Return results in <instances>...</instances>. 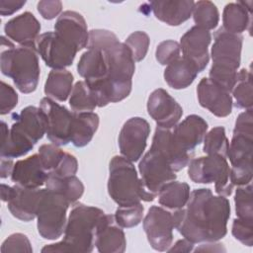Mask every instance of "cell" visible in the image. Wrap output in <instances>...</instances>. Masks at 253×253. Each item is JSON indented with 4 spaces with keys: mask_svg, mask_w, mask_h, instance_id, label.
Here are the masks:
<instances>
[{
    "mask_svg": "<svg viewBox=\"0 0 253 253\" xmlns=\"http://www.w3.org/2000/svg\"><path fill=\"white\" fill-rule=\"evenodd\" d=\"M230 205L223 196L210 189L194 190L186 206L173 212L175 228L193 243L215 242L227 232Z\"/></svg>",
    "mask_w": 253,
    "mask_h": 253,
    "instance_id": "6da1fadb",
    "label": "cell"
},
{
    "mask_svg": "<svg viewBox=\"0 0 253 253\" xmlns=\"http://www.w3.org/2000/svg\"><path fill=\"white\" fill-rule=\"evenodd\" d=\"M10 129L1 123V157L13 159L26 155L45 133V119L40 108L28 106L13 114Z\"/></svg>",
    "mask_w": 253,
    "mask_h": 253,
    "instance_id": "7a4b0ae2",
    "label": "cell"
},
{
    "mask_svg": "<svg viewBox=\"0 0 253 253\" xmlns=\"http://www.w3.org/2000/svg\"><path fill=\"white\" fill-rule=\"evenodd\" d=\"M105 214L98 208L75 204L69 213L63 239L44 246L42 252H91L96 230Z\"/></svg>",
    "mask_w": 253,
    "mask_h": 253,
    "instance_id": "3957f363",
    "label": "cell"
},
{
    "mask_svg": "<svg viewBox=\"0 0 253 253\" xmlns=\"http://www.w3.org/2000/svg\"><path fill=\"white\" fill-rule=\"evenodd\" d=\"M243 38L220 28L214 35L211 46L212 65L210 80L227 92H231L238 75Z\"/></svg>",
    "mask_w": 253,
    "mask_h": 253,
    "instance_id": "277c9868",
    "label": "cell"
},
{
    "mask_svg": "<svg viewBox=\"0 0 253 253\" xmlns=\"http://www.w3.org/2000/svg\"><path fill=\"white\" fill-rule=\"evenodd\" d=\"M2 44H7L0 57L2 73L10 77L16 87L25 94L34 92L40 79V64L36 46H17L2 37Z\"/></svg>",
    "mask_w": 253,
    "mask_h": 253,
    "instance_id": "5b68a950",
    "label": "cell"
},
{
    "mask_svg": "<svg viewBox=\"0 0 253 253\" xmlns=\"http://www.w3.org/2000/svg\"><path fill=\"white\" fill-rule=\"evenodd\" d=\"M253 150L252 109L241 113L235 122L227 156L231 163L230 181L235 186L251 183Z\"/></svg>",
    "mask_w": 253,
    "mask_h": 253,
    "instance_id": "8992f818",
    "label": "cell"
},
{
    "mask_svg": "<svg viewBox=\"0 0 253 253\" xmlns=\"http://www.w3.org/2000/svg\"><path fill=\"white\" fill-rule=\"evenodd\" d=\"M108 193L119 207L151 202L154 197L143 187L131 161L124 156H114L110 162Z\"/></svg>",
    "mask_w": 253,
    "mask_h": 253,
    "instance_id": "52a82bcc",
    "label": "cell"
},
{
    "mask_svg": "<svg viewBox=\"0 0 253 253\" xmlns=\"http://www.w3.org/2000/svg\"><path fill=\"white\" fill-rule=\"evenodd\" d=\"M69 202L61 195L48 189H42L37 209L38 231L44 239L59 238L66 226V211Z\"/></svg>",
    "mask_w": 253,
    "mask_h": 253,
    "instance_id": "ba28073f",
    "label": "cell"
},
{
    "mask_svg": "<svg viewBox=\"0 0 253 253\" xmlns=\"http://www.w3.org/2000/svg\"><path fill=\"white\" fill-rule=\"evenodd\" d=\"M188 174L195 183L214 182L215 192L219 196L227 197L232 194L234 185L230 181V167L223 156L211 154L192 159L189 162Z\"/></svg>",
    "mask_w": 253,
    "mask_h": 253,
    "instance_id": "9c48e42d",
    "label": "cell"
},
{
    "mask_svg": "<svg viewBox=\"0 0 253 253\" xmlns=\"http://www.w3.org/2000/svg\"><path fill=\"white\" fill-rule=\"evenodd\" d=\"M40 109L45 119V133L52 144L60 146L70 142L73 113L48 97L42 99Z\"/></svg>",
    "mask_w": 253,
    "mask_h": 253,
    "instance_id": "30bf717a",
    "label": "cell"
},
{
    "mask_svg": "<svg viewBox=\"0 0 253 253\" xmlns=\"http://www.w3.org/2000/svg\"><path fill=\"white\" fill-rule=\"evenodd\" d=\"M138 168L144 189L154 198L166 184L176 180L175 171L167 159L152 148L142 157Z\"/></svg>",
    "mask_w": 253,
    "mask_h": 253,
    "instance_id": "8fae6325",
    "label": "cell"
},
{
    "mask_svg": "<svg viewBox=\"0 0 253 253\" xmlns=\"http://www.w3.org/2000/svg\"><path fill=\"white\" fill-rule=\"evenodd\" d=\"M36 48L45 64L52 69H64L70 66L78 51L55 32L40 35Z\"/></svg>",
    "mask_w": 253,
    "mask_h": 253,
    "instance_id": "7c38bea8",
    "label": "cell"
},
{
    "mask_svg": "<svg viewBox=\"0 0 253 253\" xmlns=\"http://www.w3.org/2000/svg\"><path fill=\"white\" fill-rule=\"evenodd\" d=\"M174 228L173 212L161 207H151L143 219V229L147 240L157 251H167L170 248Z\"/></svg>",
    "mask_w": 253,
    "mask_h": 253,
    "instance_id": "4fadbf2b",
    "label": "cell"
},
{
    "mask_svg": "<svg viewBox=\"0 0 253 253\" xmlns=\"http://www.w3.org/2000/svg\"><path fill=\"white\" fill-rule=\"evenodd\" d=\"M150 126L146 120L134 117L127 120L119 134L121 154L131 162L137 161L146 147Z\"/></svg>",
    "mask_w": 253,
    "mask_h": 253,
    "instance_id": "5bb4252c",
    "label": "cell"
},
{
    "mask_svg": "<svg viewBox=\"0 0 253 253\" xmlns=\"http://www.w3.org/2000/svg\"><path fill=\"white\" fill-rule=\"evenodd\" d=\"M207 130L208 124L202 117L190 115L171 128V142L178 151L194 156V149L203 141Z\"/></svg>",
    "mask_w": 253,
    "mask_h": 253,
    "instance_id": "9a60e30c",
    "label": "cell"
},
{
    "mask_svg": "<svg viewBox=\"0 0 253 253\" xmlns=\"http://www.w3.org/2000/svg\"><path fill=\"white\" fill-rule=\"evenodd\" d=\"M149 116L156 122L157 126L172 128L182 117L183 109L177 101L164 89L154 90L147 101Z\"/></svg>",
    "mask_w": 253,
    "mask_h": 253,
    "instance_id": "2e32d148",
    "label": "cell"
},
{
    "mask_svg": "<svg viewBox=\"0 0 253 253\" xmlns=\"http://www.w3.org/2000/svg\"><path fill=\"white\" fill-rule=\"evenodd\" d=\"M211 36L210 31L194 26L181 38L180 48L183 57L191 61L199 72L203 71L209 63V44Z\"/></svg>",
    "mask_w": 253,
    "mask_h": 253,
    "instance_id": "e0dca14e",
    "label": "cell"
},
{
    "mask_svg": "<svg viewBox=\"0 0 253 253\" xmlns=\"http://www.w3.org/2000/svg\"><path fill=\"white\" fill-rule=\"evenodd\" d=\"M77 71L90 87L107 80L110 71V61L106 49L88 47L78 61Z\"/></svg>",
    "mask_w": 253,
    "mask_h": 253,
    "instance_id": "ac0fdd59",
    "label": "cell"
},
{
    "mask_svg": "<svg viewBox=\"0 0 253 253\" xmlns=\"http://www.w3.org/2000/svg\"><path fill=\"white\" fill-rule=\"evenodd\" d=\"M199 103L216 117L223 118L231 113L232 98L230 93L213 83L209 78H203L197 88Z\"/></svg>",
    "mask_w": 253,
    "mask_h": 253,
    "instance_id": "d6986e66",
    "label": "cell"
},
{
    "mask_svg": "<svg viewBox=\"0 0 253 253\" xmlns=\"http://www.w3.org/2000/svg\"><path fill=\"white\" fill-rule=\"evenodd\" d=\"M54 32L72 44L78 51L88 45L89 32L83 16L74 11L60 14L54 25Z\"/></svg>",
    "mask_w": 253,
    "mask_h": 253,
    "instance_id": "ffe728a7",
    "label": "cell"
},
{
    "mask_svg": "<svg viewBox=\"0 0 253 253\" xmlns=\"http://www.w3.org/2000/svg\"><path fill=\"white\" fill-rule=\"evenodd\" d=\"M11 179L15 185L26 189H39L44 185L47 173L41 162L39 154L18 160L14 164Z\"/></svg>",
    "mask_w": 253,
    "mask_h": 253,
    "instance_id": "44dd1931",
    "label": "cell"
},
{
    "mask_svg": "<svg viewBox=\"0 0 253 253\" xmlns=\"http://www.w3.org/2000/svg\"><path fill=\"white\" fill-rule=\"evenodd\" d=\"M94 244L101 253H122L126 250L125 233L114 215H104L96 230Z\"/></svg>",
    "mask_w": 253,
    "mask_h": 253,
    "instance_id": "7402d4cb",
    "label": "cell"
},
{
    "mask_svg": "<svg viewBox=\"0 0 253 253\" xmlns=\"http://www.w3.org/2000/svg\"><path fill=\"white\" fill-rule=\"evenodd\" d=\"M40 31L41 24L30 12L11 19L4 27L6 36L23 46H36Z\"/></svg>",
    "mask_w": 253,
    "mask_h": 253,
    "instance_id": "603a6c76",
    "label": "cell"
},
{
    "mask_svg": "<svg viewBox=\"0 0 253 253\" xmlns=\"http://www.w3.org/2000/svg\"><path fill=\"white\" fill-rule=\"evenodd\" d=\"M42 189H26L13 186L12 194L8 200V209L13 216L20 220L30 221L37 215L38 205Z\"/></svg>",
    "mask_w": 253,
    "mask_h": 253,
    "instance_id": "cb8c5ba5",
    "label": "cell"
},
{
    "mask_svg": "<svg viewBox=\"0 0 253 253\" xmlns=\"http://www.w3.org/2000/svg\"><path fill=\"white\" fill-rule=\"evenodd\" d=\"M155 17L169 26H179L192 15L194 1H152L149 3Z\"/></svg>",
    "mask_w": 253,
    "mask_h": 253,
    "instance_id": "d4e9b609",
    "label": "cell"
},
{
    "mask_svg": "<svg viewBox=\"0 0 253 253\" xmlns=\"http://www.w3.org/2000/svg\"><path fill=\"white\" fill-rule=\"evenodd\" d=\"M170 133L171 128L157 126L150 148L158 151L161 155H163L169 162L172 169L177 172L186 167L193 159V156L182 154L176 150L171 142Z\"/></svg>",
    "mask_w": 253,
    "mask_h": 253,
    "instance_id": "484cf974",
    "label": "cell"
},
{
    "mask_svg": "<svg viewBox=\"0 0 253 253\" xmlns=\"http://www.w3.org/2000/svg\"><path fill=\"white\" fill-rule=\"evenodd\" d=\"M252 4V1H239L227 4L223 10L222 29L237 35L247 30L248 26L251 25Z\"/></svg>",
    "mask_w": 253,
    "mask_h": 253,
    "instance_id": "4316f807",
    "label": "cell"
},
{
    "mask_svg": "<svg viewBox=\"0 0 253 253\" xmlns=\"http://www.w3.org/2000/svg\"><path fill=\"white\" fill-rule=\"evenodd\" d=\"M199 71L197 67L185 57H179L164 70V79L166 83L174 89H184L190 86L196 79Z\"/></svg>",
    "mask_w": 253,
    "mask_h": 253,
    "instance_id": "83f0119b",
    "label": "cell"
},
{
    "mask_svg": "<svg viewBox=\"0 0 253 253\" xmlns=\"http://www.w3.org/2000/svg\"><path fill=\"white\" fill-rule=\"evenodd\" d=\"M99 126V117L93 112L73 113L70 141L76 147L87 145Z\"/></svg>",
    "mask_w": 253,
    "mask_h": 253,
    "instance_id": "f1b7e54d",
    "label": "cell"
},
{
    "mask_svg": "<svg viewBox=\"0 0 253 253\" xmlns=\"http://www.w3.org/2000/svg\"><path fill=\"white\" fill-rule=\"evenodd\" d=\"M73 75L66 69H52L44 84L45 95L60 102H64L73 89Z\"/></svg>",
    "mask_w": 253,
    "mask_h": 253,
    "instance_id": "f546056e",
    "label": "cell"
},
{
    "mask_svg": "<svg viewBox=\"0 0 253 253\" xmlns=\"http://www.w3.org/2000/svg\"><path fill=\"white\" fill-rule=\"evenodd\" d=\"M44 185L46 189L63 196L70 205L75 204L84 193V186L75 175L68 177L47 176Z\"/></svg>",
    "mask_w": 253,
    "mask_h": 253,
    "instance_id": "4dcf8cb0",
    "label": "cell"
},
{
    "mask_svg": "<svg viewBox=\"0 0 253 253\" xmlns=\"http://www.w3.org/2000/svg\"><path fill=\"white\" fill-rule=\"evenodd\" d=\"M190 186L185 182L172 181L158 193L159 204L171 210H179L186 206L190 197Z\"/></svg>",
    "mask_w": 253,
    "mask_h": 253,
    "instance_id": "1f68e13d",
    "label": "cell"
},
{
    "mask_svg": "<svg viewBox=\"0 0 253 253\" xmlns=\"http://www.w3.org/2000/svg\"><path fill=\"white\" fill-rule=\"evenodd\" d=\"M69 105L73 113L92 112L97 107L95 95L85 81H78L70 94Z\"/></svg>",
    "mask_w": 253,
    "mask_h": 253,
    "instance_id": "d6a6232c",
    "label": "cell"
},
{
    "mask_svg": "<svg viewBox=\"0 0 253 253\" xmlns=\"http://www.w3.org/2000/svg\"><path fill=\"white\" fill-rule=\"evenodd\" d=\"M232 94L236 102V107L249 110L253 105L252 75L248 69H241L238 72L236 83L232 89Z\"/></svg>",
    "mask_w": 253,
    "mask_h": 253,
    "instance_id": "836d02e7",
    "label": "cell"
},
{
    "mask_svg": "<svg viewBox=\"0 0 253 253\" xmlns=\"http://www.w3.org/2000/svg\"><path fill=\"white\" fill-rule=\"evenodd\" d=\"M192 14L196 26L207 31L214 29L219 21L218 10L211 1L195 2Z\"/></svg>",
    "mask_w": 253,
    "mask_h": 253,
    "instance_id": "e575fe53",
    "label": "cell"
},
{
    "mask_svg": "<svg viewBox=\"0 0 253 253\" xmlns=\"http://www.w3.org/2000/svg\"><path fill=\"white\" fill-rule=\"evenodd\" d=\"M229 142L222 126L211 128L204 137V152L207 155L216 154L223 157L227 156Z\"/></svg>",
    "mask_w": 253,
    "mask_h": 253,
    "instance_id": "d590c367",
    "label": "cell"
},
{
    "mask_svg": "<svg viewBox=\"0 0 253 253\" xmlns=\"http://www.w3.org/2000/svg\"><path fill=\"white\" fill-rule=\"evenodd\" d=\"M235 211L237 218L253 222V203L251 183L238 186L235 192Z\"/></svg>",
    "mask_w": 253,
    "mask_h": 253,
    "instance_id": "8d00e7d4",
    "label": "cell"
},
{
    "mask_svg": "<svg viewBox=\"0 0 253 253\" xmlns=\"http://www.w3.org/2000/svg\"><path fill=\"white\" fill-rule=\"evenodd\" d=\"M144 208L141 204L128 207H119L115 212V220L121 226L125 228H130L136 226L143 217Z\"/></svg>",
    "mask_w": 253,
    "mask_h": 253,
    "instance_id": "74e56055",
    "label": "cell"
},
{
    "mask_svg": "<svg viewBox=\"0 0 253 253\" xmlns=\"http://www.w3.org/2000/svg\"><path fill=\"white\" fill-rule=\"evenodd\" d=\"M65 153L55 144H42L39 148V156L47 176L57 169Z\"/></svg>",
    "mask_w": 253,
    "mask_h": 253,
    "instance_id": "f35d334b",
    "label": "cell"
},
{
    "mask_svg": "<svg viewBox=\"0 0 253 253\" xmlns=\"http://www.w3.org/2000/svg\"><path fill=\"white\" fill-rule=\"evenodd\" d=\"M149 42L150 41L148 35L144 32L137 31L130 34L124 43L128 47L134 61L136 62L142 60L145 57L148 50Z\"/></svg>",
    "mask_w": 253,
    "mask_h": 253,
    "instance_id": "ab89813d",
    "label": "cell"
},
{
    "mask_svg": "<svg viewBox=\"0 0 253 253\" xmlns=\"http://www.w3.org/2000/svg\"><path fill=\"white\" fill-rule=\"evenodd\" d=\"M180 44L175 41H164L157 45L155 56L161 65H168L180 57Z\"/></svg>",
    "mask_w": 253,
    "mask_h": 253,
    "instance_id": "60d3db41",
    "label": "cell"
},
{
    "mask_svg": "<svg viewBox=\"0 0 253 253\" xmlns=\"http://www.w3.org/2000/svg\"><path fill=\"white\" fill-rule=\"evenodd\" d=\"M2 253L8 252H33V248L29 238L23 233L11 234L5 239L1 246Z\"/></svg>",
    "mask_w": 253,
    "mask_h": 253,
    "instance_id": "b9f144b4",
    "label": "cell"
},
{
    "mask_svg": "<svg viewBox=\"0 0 253 253\" xmlns=\"http://www.w3.org/2000/svg\"><path fill=\"white\" fill-rule=\"evenodd\" d=\"M232 235L246 246L253 244V222L235 218L232 224Z\"/></svg>",
    "mask_w": 253,
    "mask_h": 253,
    "instance_id": "7bdbcfd3",
    "label": "cell"
},
{
    "mask_svg": "<svg viewBox=\"0 0 253 253\" xmlns=\"http://www.w3.org/2000/svg\"><path fill=\"white\" fill-rule=\"evenodd\" d=\"M0 114L6 115L11 112L18 103V95L16 91L4 81L1 82V90H0Z\"/></svg>",
    "mask_w": 253,
    "mask_h": 253,
    "instance_id": "ee69618b",
    "label": "cell"
},
{
    "mask_svg": "<svg viewBox=\"0 0 253 253\" xmlns=\"http://www.w3.org/2000/svg\"><path fill=\"white\" fill-rule=\"evenodd\" d=\"M39 13L42 18L46 20L54 19L58 16L62 9V3L60 1H40L37 5Z\"/></svg>",
    "mask_w": 253,
    "mask_h": 253,
    "instance_id": "f6af8a7d",
    "label": "cell"
},
{
    "mask_svg": "<svg viewBox=\"0 0 253 253\" xmlns=\"http://www.w3.org/2000/svg\"><path fill=\"white\" fill-rule=\"evenodd\" d=\"M26 1L20 0H0V14L2 16H9L19 11Z\"/></svg>",
    "mask_w": 253,
    "mask_h": 253,
    "instance_id": "bcb514c9",
    "label": "cell"
},
{
    "mask_svg": "<svg viewBox=\"0 0 253 253\" xmlns=\"http://www.w3.org/2000/svg\"><path fill=\"white\" fill-rule=\"evenodd\" d=\"M193 246H194L193 242L184 238V239L178 240L174 244V246L169 248L167 251H169V252H190L193 250Z\"/></svg>",
    "mask_w": 253,
    "mask_h": 253,
    "instance_id": "7dc6e473",
    "label": "cell"
},
{
    "mask_svg": "<svg viewBox=\"0 0 253 253\" xmlns=\"http://www.w3.org/2000/svg\"><path fill=\"white\" fill-rule=\"evenodd\" d=\"M13 167L14 164L12 162V159L1 157V178L4 179L11 175Z\"/></svg>",
    "mask_w": 253,
    "mask_h": 253,
    "instance_id": "c3c4849f",
    "label": "cell"
},
{
    "mask_svg": "<svg viewBox=\"0 0 253 253\" xmlns=\"http://www.w3.org/2000/svg\"><path fill=\"white\" fill-rule=\"evenodd\" d=\"M13 187H10L6 184H1V199L3 202H8L12 194Z\"/></svg>",
    "mask_w": 253,
    "mask_h": 253,
    "instance_id": "681fc988",
    "label": "cell"
}]
</instances>
